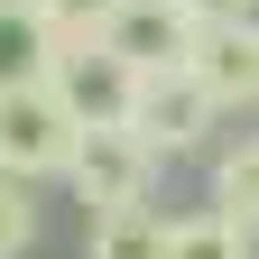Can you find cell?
<instances>
[{
	"label": "cell",
	"mask_w": 259,
	"mask_h": 259,
	"mask_svg": "<svg viewBox=\"0 0 259 259\" xmlns=\"http://www.w3.org/2000/svg\"><path fill=\"white\" fill-rule=\"evenodd\" d=\"M102 47H120L130 65H185V47H194V19H185V0H130V10L111 19V37Z\"/></svg>",
	"instance_id": "52a82bcc"
},
{
	"label": "cell",
	"mask_w": 259,
	"mask_h": 259,
	"mask_svg": "<svg viewBox=\"0 0 259 259\" xmlns=\"http://www.w3.org/2000/svg\"><path fill=\"white\" fill-rule=\"evenodd\" d=\"M194 28H232V19H259V0H185Z\"/></svg>",
	"instance_id": "4fadbf2b"
},
{
	"label": "cell",
	"mask_w": 259,
	"mask_h": 259,
	"mask_svg": "<svg viewBox=\"0 0 259 259\" xmlns=\"http://www.w3.org/2000/svg\"><path fill=\"white\" fill-rule=\"evenodd\" d=\"M74 148H83V120L65 111L56 83L0 93V176H19V185H65Z\"/></svg>",
	"instance_id": "6da1fadb"
},
{
	"label": "cell",
	"mask_w": 259,
	"mask_h": 259,
	"mask_svg": "<svg viewBox=\"0 0 259 259\" xmlns=\"http://www.w3.org/2000/svg\"><path fill=\"white\" fill-rule=\"evenodd\" d=\"M167 250H176V213L157 204H120L83 222V259H167Z\"/></svg>",
	"instance_id": "ba28073f"
},
{
	"label": "cell",
	"mask_w": 259,
	"mask_h": 259,
	"mask_svg": "<svg viewBox=\"0 0 259 259\" xmlns=\"http://www.w3.org/2000/svg\"><path fill=\"white\" fill-rule=\"evenodd\" d=\"M37 10L56 19V37H65V47H93V37H111V19L130 10V0H37Z\"/></svg>",
	"instance_id": "8fae6325"
},
{
	"label": "cell",
	"mask_w": 259,
	"mask_h": 259,
	"mask_svg": "<svg viewBox=\"0 0 259 259\" xmlns=\"http://www.w3.org/2000/svg\"><path fill=\"white\" fill-rule=\"evenodd\" d=\"M259 250V232H241L222 204H194V213H176V250L167 259H250Z\"/></svg>",
	"instance_id": "30bf717a"
},
{
	"label": "cell",
	"mask_w": 259,
	"mask_h": 259,
	"mask_svg": "<svg viewBox=\"0 0 259 259\" xmlns=\"http://www.w3.org/2000/svg\"><path fill=\"white\" fill-rule=\"evenodd\" d=\"M56 93H65V111H74L83 130H120L130 111H139V65H130L120 47H65V65H56Z\"/></svg>",
	"instance_id": "277c9868"
},
{
	"label": "cell",
	"mask_w": 259,
	"mask_h": 259,
	"mask_svg": "<svg viewBox=\"0 0 259 259\" xmlns=\"http://www.w3.org/2000/svg\"><path fill=\"white\" fill-rule=\"evenodd\" d=\"M204 204H222L241 232H259V130H241V139L213 148V167H204Z\"/></svg>",
	"instance_id": "9c48e42d"
},
{
	"label": "cell",
	"mask_w": 259,
	"mask_h": 259,
	"mask_svg": "<svg viewBox=\"0 0 259 259\" xmlns=\"http://www.w3.org/2000/svg\"><path fill=\"white\" fill-rule=\"evenodd\" d=\"M222 120H232V111H222L185 65H148V74H139V111H130V130H139L167 167H176V157H213V148H222V139H213Z\"/></svg>",
	"instance_id": "7a4b0ae2"
},
{
	"label": "cell",
	"mask_w": 259,
	"mask_h": 259,
	"mask_svg": "<svg viewBox=\"0 0 259 259\" xmlns=\"http://www.w3.org/2000/svg\"><path fill=\"white\" fill-rule=\"evenodd\" d=\"M65 37L37 0H0V93H28V83H56Z\"/></svg>",
	"instance_id": "8992f818"
},
{
	"label": "cell",
	"mask_w": 259,
	"mask_h": 259,
	"mask_svg": "<svg viewBox=\"0 0 259 259\" xmlns=\"http://www.w3.org/2000/svg\"><path fill=\"white\" fill-rule=\"evenodd\" d=\"M37 250V185L0 176V259H28Z\"/></svg>",
	"instance_id": "7c38bea8"
},
{
	"label": "cell",
	"mask_w": 259,
	"mask_h": 259,
	"mask_svg": "<svg viewBox=\"0 0 259 259\" xmlns=\"http://www.w3.org/2000/svg\"><path fill=\"white\" fill-rule=\"evenodd\" d=\"M185 74L204 83L222 111H259V19L194 28V47H185Z\"/></svg>",
	"instance_id": "5b68a950"
},
{
	"label": "cell",
	"mask_w": 259,
	"mask_h": 259,
	"mask_svg": "<svg viewBox=\"0 0 259 259\" xmlns=\"http://www.w3.org/2000/svg\"><path fill=\"white\" fill-rule=\"evenodd\" d=\"M157 176H167V157H157L130 120H120V130H83L74 167H65L83 222H93V213H120V204H157Z\"/></svg>",
	"instance_id": "3957f363"
}]
</instances>
